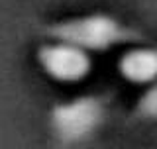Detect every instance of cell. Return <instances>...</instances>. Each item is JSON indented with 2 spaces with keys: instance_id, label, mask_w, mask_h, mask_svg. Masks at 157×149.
Segmentation results:
<instances>
[{
  "instance_id": "obj_5",
  "label": "cell",
  "mask_w": 157,
  "mask_h": 149,
  "mask_svg": "<svg viewBox=\"0 0 157 149\" xmlns=\"http://www.w3.org/2000/svg\"><path fill=\"white\" fill-rule=\"evenodd\" d=\"M132 118L134 120H157V82L151 84L137 98L134 110H132Z\"/></svg>"
},
{
  "instance_id": "obj_1",
  "label": "cell",
  "mask_w": 157,
  "mask_h": 149,
  "mask_svg": "<svg viewBox=\"0 0 157 149\" xmlns=\"http://www.w3.org/2000/svg\"><path fill=\"white\" fill-rule=\"evenodd\" d=\"M39 32L47 37H53L63 43H71L85 51H106L114 45L137 43L145 39L141 32L122 24L110 14L102 12L47 24V26L39 28Z\"/></svg>"
},
{
  "instance_id": "obj_2",
  "label": "cell",
  "mask_w": 157,
  "mask_h": 149,
  "mask_svg": "<svg viewBox=\"0 0 157 149\" xmlns=\"http://www.w3.org/2000/svg\"><path fill=\"white\" fill-rule=\"evenodd\" d=\"M108 94H82L69 102L55 104L49 112V126L61 145L88 139L102 126L108 112Z\"/></svg>"
},
{
  "instance_id": "obj_3",
  "label": "cell",
  "mask_w": 157,
  "mask_h": 149,
  "mask_svg": "<svg viewBox=\"0 0 157 149\" xmlns=\"http://www.w3.org/2000/svg\"><path fill=\"white\" fill-rule=\"evenodd\" d=\"M37 61L57 82H78L92 69L90 57L85 49L63 41L41 45L37 49Z\"/></svg>"
},
{
  "instance_id": "obj_4",
  "label": "cell",
  "mask_w": 157,
  "mask_h": 149,
  "mask_svg": "<svg viewBox=\"0 0 157 149\" xmlns=\"http://www.w3.org/2000/svg\"><path fill=\"white\" fill-rule=\"evenodd\" d=\"M118 73L132 84L157 81V47H134L118 61Z\"/></svg>"
}]
</instances>
